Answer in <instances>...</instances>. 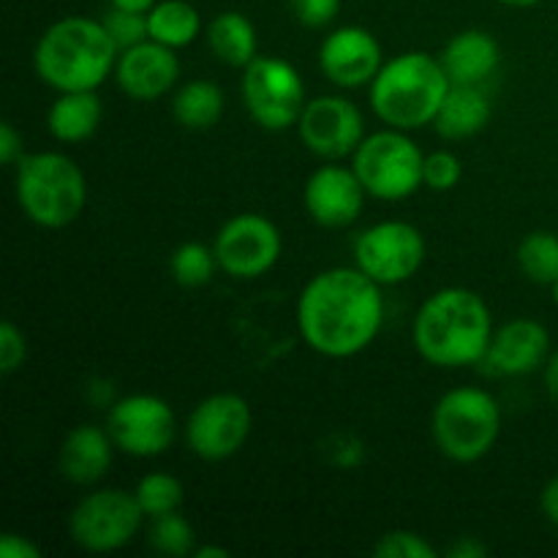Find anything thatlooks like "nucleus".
Masks as SVG:
<instances>
[{"mask_svg": "<svg viewBox=\"0 0 558 558\" xmlns=\"http://www.w3.org/2000/svg\"><path fill=\"white\" fill-rule=\"evenodd\" d=\"M485 556H488V548L474 537H461L450 550H447V558H485Z\"/></svg>", "mask_w": 558, "mask_h": 558, "instance_id": "nucleus-38", "label": "nucleus"}, {"mask_svg": "<svg viewBox=\"0 0 558 558\" xmlns=\"http://www.w3.org/2000/svg\"><path fill=\"white\" fill-rule=\"evenodd\" d=\"M436 450L456 463L483 461L501 436V407L488 390L456 387L445 392L430 414Z\"/></svg>", "mask_w": 558, "mask_h": 558, "instance_id": "nucleus-6", "label": "nucleus"}, {"mask_svg": "<svg viewBox=\"0 0 558 558\" xmlns=\"http://www.w3.org/2000/svg\"><path fill=\"white\" fill-rule=\"evenodd\" d=\"M101 22L104 27H107L109 36H112V41L118 44L120 52L150 38L147 11H131V9H118V5H112V9L101 16Z\"/></svg>", "mask_w": 558, "mask_h": 558, "instance_id": "nucleus-30", "label": "nucleus"}, {"mask_svg": "<svg viewBox=\"0 0 558 558\" xmlns=\"http://www.w3.org/2000/svg\"><path fill=\"white\" fill-rule=\"evenodd\" d=\"M243 101L256 125L267 131L298 129L305 104V82L289 60L256 54L243 69Z\"/></svg>", "mask_w": 558, "mask_h": 558, "instance_id": "nucleus-8", "label": "nucleus"}, {"mask_svg": "<svg viewBox=\"0 0 558 558\" xmlns=\"http://www.w3.org/2000/svg\"><path fill=\"white\" fill-rule=\"evenodd\" d=\"M27 360V341L25 332L11 319L0 322V374L11 376L20 371Z\"/></svg>", "mask_w": 558, "mask_h": 558, "instance_id": "nucleus-33", "label": "nucleus"}, {"mask_svg": "<svg viewBox=\"0 0 558 558\" xmlns=\"http://www.w3.org/2000/svg\"><path fill=\"white\" fill-rule=\"evenodd\" d=\"M490 114L494 109L480 85H452L436 112L434 125L445 140L458 142L480 134L490 123Z\"/></svg>", "mask_w": 558, "mask_h": 558, "instance_id": "nucleus-22", "label": "nucleus"}, {"mask_svg": "<svg viewBox=\"0 0 558 558\" xmlns=\"http://www.w3.org/2000/svg\"><path fill=\"white\" fill-rule=\"evenodd\" d=\"M425 262V238L409 221H379L354 240V265L381 287H398L417 276Z\"/></svg>", "mask_w": 558, "mask_h": 558, "instance_id": "nucleus-10", "label": "nucleus"}, {"mask_svg": "<svg viewBox=\"0 0 558 558\" xmlns=\"http://www.w3.org/2000/svg\"><path fill=\"white\" fill-rule=\"evenodd\" d=\"M414 347L436 368H466L485 360L494 316L477 292L447 287L430 294L414 316Z\"/></svg>", "mask_w": 558, "mask_h": 558, "instance_id": "nucleus-2", "label": "nucleus"}, {"mask_svg": "<svg viewBox=\"0 0 558 558\" xmlns=\"http://www.w3.org/2000/svg\"><path fill=\"white\" fill-rule=\"evenodd\" d=\"M365 185L360 183L352 167L341 161H327L308 178L303 191V202L314 223L325 229H347L363 216Z\"/></svg>", "mask_w": 558, "mask_h": 558, "instance_id": "nucleus-15", "label": "nucleus"}, {"mask_svg": "<svg viewBox=\"0 0 558 558\" xmlns=\"http://www.w3.org/2000/svg\"><path fill=\"white\" fill-rule=\"evenodd\" d=\"M385 325L381 283L354 267H330L298 298V330L316 354L347 360L365 352Z\"/></svg>", "mask_w": 558, "mask_h": 558, "instance_id": "nucleus-1", "label": "nucleus"}, {"mask_svg": "<svg viewBox=\"0 0 558 558\" xmlns=\"http://www.w3.org/2000/svg\"><path fill=\"white\" fill-rule=\"evenodd\" d=\"M147 27H150L153 41L169 49H183L199 36L202 16L189 0H158L147 11Z\"/></svg>", "mask_w": 558, "mask_h": 558, "instance_id": "nucleus-25", "label": "nucleus"}, {"mask_svg": "<svg viewBox=\"0 0 558 558\" xmlns=\"http://www.w3.org/2000/svg\"><path fill=\"white\" fill-rule=\"evenodd\" d=\"M550 357V332L537 319H510L494 330L483 363L499 376H526L545 368Z\"/></svg>", "mask_w": 558, "mask_h": 558, "instance_id": "nucleus-18", "label": "nucleus"}, {"mask_svg": "<svg viewBox=\"0 0 558 558\" xmlns=\"http://www.w3.org/2000/svg\"><path fill=\"white\" fill-rule=\"evenodd\" d=\"M425 153L401 129H381L365 134L352 156V169L368 196L381 202L409 199L423 185Z\"/></svg>", "mask_w": 558, "mask_h": 558, "instance_id": "nucleus-7", "label": "nucleus"}, {"mask_svg": "<svg viewBox=\"0 0 558 558\" xmlns=\"http://www.w3.org/2000/svg\"><path fill=\"white\" fill-rule=\"evenodd\" d=\"M343 0H289L294 20L305 27H327L341 11Z\"/></svg>", "mask_w": 558, "mask_h": 558, "instance_id": "nucleus-34", "label": "nucleus"}, {"mask_svg": "<svg viewBox=\"0 0 558 558\" xmlns=\"http://www.w3.org/2000/svg\"><path fill=\"white\" fill-rule=\"evenodd\" d=\"M452 85H483L501 63V47L480 27L456 33L439 54Z\"/></svg>", "mask_w": 558, "mask_h": 558, "instance_id": "nucleus-20", "label": "nucleus"}, {"mask_svg": "<svg viewBox=\"0 0 558 558\" xmlns=\"http://www.w3.org/2000/svg\"><path fill=\"white\" fill-rule=\"evenodd\" d=\"M118 44L101 20L63 16L52 22L33 49L38 80L58 93L98 90L118 65Z\"/></svg>", "mask_w": 558, "mask_h": 558, "instance_id": "nucleus-3", "label": "nucleus"}, {"mask_svg": "<svg viewBox=\"0 0 558 558\" xmlns=\"http://www.w3.org/2000/svg\"><path fill=\"white\" fill-rule=\"evenodd\" d=\"M216 251L205 243H183L172 251L169 259V272L174 281L185 289H199L213 281L216 276Z\"/></svg>", "mask_w": 558, "mask_h": 558, "instance_id": "nucleus-28", "label": "nucleus"}, {"mask_svg": "<svg viewBox=\"0 0 558 558\" xmlns=\"http://www.w3.org/2000/svg\"><path fill=\"white\" fill-rule=\"evenodd\" d=\"M158 0H109V5H118V9H131V11H150Z\"/></svg>", "mask_w": 558, "mask_h": 558, "instance_id": "nucleus-40", "label": "nucleus"}, {"mask_svg": "<svg viewBox=\"0 0 558 558\" xmlns=\"http://www.w3.org/2000/svg\"><path fill=\"white\" fill-rule=\"evenodd\" d=\"M0 558H41V548L22 534L5 532L0 539Z\"/></svg>", "mask_w": 558, "mask_h": 558, "instance_id": "nucleus-36", "label": "nucleus"}, {"mask_svg": "<svg viewBox=\"0 0 558 558\" xmlns=\"http://www.w3.org/2000/svg\"><path fill=\"white\" fill-rule=\"evenodd\" d=\"M298 134L314 156L343 161L354 156L365 140V120L357 104L343 96H316L305 104L298 120Z\"/></svg>", "mask_w": 558, "mask_h": 558, "instance_id": "nucleus-14", "label": "nucleus"}, {"mask_svg": "<svg viewBox=\"0 0 558 558\" xmlns=\"http://www.w3.org/2000/svg\"><path fill=\"white\" fill-rule=\"evenodd\" d=\"M463 178V163L458 153L434 150L423 161V185L434 191H452Z\"/></svg>", "mask_w": 558, "mask_h": 558, "instance_id": "nucleus-32", "label": "nucleus"}, {"mask_svg": "<svg viewBox=\"0 0 558 558\" xmlns=\"http://www.w3.org/2000/svg\"><path fill=\"white\" fill-rule=\"evenodd\" d=\"M499 3L510 5V9H532V5H539L543 0H499Z\"/></svg>", "mask_w": 558, "mask_h": 558, "instance_id": "nucleus-42", "label": "nucleus"}, {"mask_svg": "<svg viewBox=\"0 0 558 558\" xmlns=\"http://www.w3.org/2000/svg\"><path fill=\"white\" fill-rule=\"evenodd\" d=\"M385 65L381 44L368 27L343 25L332 31L319 47V69L343 90L371 85Z\"/></svg>", "mask_w": 558, "mask_h": 558, "instance_id": "nucleus-16", "label": "nucleus"}, {"mask_svg": "<svg viewBox=\"0 0 558 558\" xmlns=\"http://www.w3.org/2000/svg\"><path fill=\"white\" fill-rule=\"evenodd\" d=\"M550 292H554V303H556V308H558V278H556L554 287H550Z\"/></svg>", "mask_w": 558, "mask_h": 558, "instance_id": "nucleus-43", "label": "nucleus"}, {"mask_svg": "<svg viewBox=\"0 0 558 558\" xmlns=\"http://www.w3.org/2000/svg\"><path fill=\"white\" fill-rule=\"evenodd\" d=\"M25 142H22V134L14 129V123L3 120L0 123V163L5 167H16V163L25 158Z\"/></svg>", "mask_w": 558, "mask_h": 558, "instance_id": "nucleus-35", "label": "nucleus"}, {"mask_svg": "<svg viewBox=\"0 0 558 558\" xmlns=\"http://www.w3.org/2000/svg\"><path fill=\"white\" fill-rule=\"evenodd\" d=\"M452 87L439 58L423 49L387 60L371 82V107L390 129L414 131L436 120L447 90Z\"/></svg>", "mask_w": 558, "mask_h": 558, "instance_id": "nucleus-4", "label": "nucleus"}, {"mask_svg": "<svg viewBox=\"0 0 558 558\" xmlns=\"http://www.w3.org/2000/svg\"><path fill=\"white\" fill-rule=\"evenodd\" d=\"M136 501H140L145 518H161L178 512L183 507V483L174 474L150 472L136 483Z\"/></svg>", "mask_w": 558, "mask_h": 558, "instance_id": "nucleus-27", "label": "nucleus"}, {"mask_svg": "<svg viewBox=\"0 0 558 558\" xmlns=\"http://www.w3.org/2000/svg\"><path fill=\"white\" fill-rule=\"evenodd\" d=\"M118 450L107 428L76 425L69 430L58 452V466L69 483L93 485L107 477L112 466V452Z\"/></svg>", "mask_w": 558, "mask_h": 558, "instance_id": "nucleus-19", "label": "nucleus"}, {"mask_svg": "<svg viewBox=\"0 0 558 558\" xmlns=\"http://www.w3.org/2000/svg\"><path fill=\"white\" fill-rule=\"evenodd\" d=\"M254 414L248 401L238 392L207 396L185 423V445L202 461H227L238 456L251 436Z\"/></svg>", "mask_w": 558, "mask_h": 558, "instance_id": "nucleus-12", "label": "nucleus"}, {"mask_svg": "<svg viewBox=\"0 0 558 558\" xmlns=\"http://www.w3.org/2000/svg\"><path fill=\"white\" fill-rule=\"evenodd\" d=\"M376 558H436V548L425 537L409 529H396L374 545Z\"/></svg>", "mask_w": 558, "mask_h": 558, "instance_id": "nucleus-31", "label": "nucleus"}, {"mask_svg": "<svg viewBox=\"0 0 558 558\" xmlns=\"http://www.w3.org/2000/svg\"><path fill=\"white\" fill-rule=\"evenodd\" d=\"M107 430L114 447L131 458H158L174 445L178 417L163 398L150 392L125 396L109 407Z\"/></svg>", "mask_w": 558, "mask_h": 558, "instance_id": "nucleus-11", "label": "nucleus"}, {"mask_svg": "<svg viewBox=\"0 0 558 558\" xmlns=\"http://www.w3.org/2000/svg\"><path fill=\"white\" fill-rule=\"evenodd\" d=\"M539 510H543V515L548 518L554 526H558V477L550 480L543 488V494H539Z\"/></svg>", "mask_w": 558, "mask_h": 558, "instance_id": "nucleus-37", "label": "nucleus"}, {"mask_svg": "<svg viewBox=\"0 0 558 558\" xmlns=\"http://www.w3.org/2000/svg\"><path fill=\"white\" fill-rule=\"evenodd\" d=\"M545 390H548V398L558 407V352H554L545 363Z\"/></svg>", "mask_w": 558, "mask_h": 558, "instance_id": "nucleus-39", "label": "nucleus"}, {"mask_svg": "<svg viewBox=\"0 0 558 558\" xmlns=\"http://www.w3.org/2000/svg\"><path fill=\"white\" fill-rule=\"evenodd\" d=\"M101 118L104 107L96 90H69L60 93L49 107L47 129L52 140L63 142V145H76L96 134Z\"/></svg>", "mask_w": 558, "mask_h": 558, "instance_id": "nucleus-21", "label": "nucleus"}, {"mask_svg": "<svg viewBox=\"0 0 558 558\" xmlns=\"http://www.w3.org/2000/svg\"><path fill=\"white\" fill-rule=\"evenodd\" d=\"M150 545L163 556H191L196 550L194 529H191V523L180 515V510L161 518H153Z\"/></svg>", "mask_w": 558, "mask_h": 558, "instance_id": "nucleus-29", "label": "nucleus"}, {"mask_svg": "<svg viewBox=\"0 0 558 558\" xmlns=\"http://www.w3.org/2000/svg\"><path fill=\"white\" fill-rule=\"evenodd\" d=\"M518 267L523 276L543 287H554L558 278V234L529 232L518 245Z\"/></svg>", "mask_w": 558, "mask_h": 558, "instance_id": "nucleus-26", "label": "nucleus"}, {"mask_svg": "<svg viewBox=\"0 0 558 558\" xmlns=\"http://www.w3.org/2000/svg\"><path fill=\"white\" fill-rule=\"evenodd\" d=\"M114 80H118L120 90L134 101H156L178 85V49L163 47L153 38L123 49L118 54V65H114Z\"/></svg>", "mask_w": 558, "mask_h": 558, "instance_id": "nucleus-17", "label": "nucleus"}, {"mask_svg": "<svg viewBox=\"0 0 558 558\" xmlns=\"http://www.w3.org/2000/svg\"><path fill=\"white\" fill-rule=\"evenodd\" d=\"M14 169L16 202L36 227L63 229L82 216L87 180L74 158L58 150L27 153Z\"/></svg>", "mask_w": 558, "mask_h": 558, "instance_id": "nucleus-5", "label": "nucleus"}, {"mask_svg": "<svg viewBox=\"0 0 558 558\" xmlns=\"http://www.w3.org/2000/svg\"><path fill=\"white\" fill-rule=\"evenodd\" d=\"M218 267L238 281H254L278 265L283 251L281 232L259 213H240L229 218L216 234Z\"/></svg>", "mask_w": 558, "mask_h": 558, "instance_id": "nucleus-13", "label": "nucleus"}, {"mask_svg": "<svg viewBox=\"0 0 558 558\" xmlns=\"http://www.w3.org/2000/svg\"><path fill=\"white\" fill-rule=\"evenodd\" d=\"M172 114L189 131L213 129L223 114V90L210 80L185 82L174 90Z\"/></svg>", "mask_w": 558, "mask_h": 558, "instance_id": "nucleus-24", "label": "nucleus"}, {"mask_svg": "<svg viewBox=\"0 0 558 558\" xmlns=\"http://www.w3.org/2000/svg\"><path fill=\"white\" fill-rule=\"evenodd\" d=\"M207 47L221 63L232 65V69H245L259 54L254 22L240 11H223V14L213 16L207 25Z\"/></svg>", "mask_w": 558, "mask_h": 558, "instance_id": "nucleus-23", "label": "nucleus"}, {"mask_svg": "<svg viewBox=\"0 0 558 558\" xmlns=\"http://www.w3.org/2000/svg\"><path fill=\"white\" fill-rule=\"evenodd\" d=\"M196 558H229V550L221 548V545H202V548L194 550Z\"/></svg>", "mask_w": 558, "mask_h": 558, "instance_id": "nucleus-41", "label": "nucleus"}, {"mask_svg": "<svg viewBox=\"0 0 558 558\" xmlns=\"http://www.w3.org/2000/svg\"><path fill=\"white\" fill-rule=\"evenodd\" d=\"M145 512L131 490L101 488L87 494L69 515V534L82 550L114 554L140 534Z\"/></svg>", "mask_w": 558, "mask_h": 558, "instance_id": "nucleus-9", "label": "nucleus"}]
</instances>
